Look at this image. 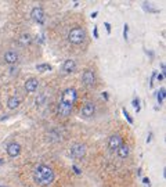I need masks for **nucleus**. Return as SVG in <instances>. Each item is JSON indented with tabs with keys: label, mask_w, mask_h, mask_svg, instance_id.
I'll list each match as a JSON object with an SVG mask.
<instances>
[{
	"label": "nucleus",
	"mask_w": 166,
	"mask_h": 187,
	"mask_svg": "<svg viewBox=\"0 0 166 187\" xmlns=\"http://www.w3.org/2000/svg\"><path fill=\"white\" fill-rule=\"evenodd\" d=\"M76 97H78V93L73 87H68L61 93V97H60L58 104H57V111H55L60 118H67L71 115Z\"/></svg>",
	"instance_id": "f257e3e1"
},
{
	"label": "nucleus",
	"mask_w": 166,
	"mask_h": 187,
	"mask_svg": "<svg viewBox=\"0 0 166 187\" xmlns=\"http://www.w3.org/2000/svg\"><path fill=\"white\" fill-rule=\"evenodd\" d=\"M32 176L35 182L39 186H50L55 179V173L53 171V168L47 164H37L33 166L32 169Z\"/></svg>",
	"instance_id": "f03ea898"
},
{
	"label": "nucleus",
	"mask_w": 166,
	"mask_h": 187,
	"mask_svg": "<svg viewBox=\"0 0 166 187\" xmlns=\"http://www.w3.org/2000/svg\"><path fill=\"white\" fill-rule=\"evenodd\" d=\"M85 39H86L85 29H82V28H79V26L72 28L68 33V40L72 43V44H80V43L85 42Z\"/></svg>",
	"instance_id": "7ed1b4c3"
},
{
	"label": "nucleus",
	"mask_w": 166,
	"mask_h": 187,
	"mask_svg": "<svg viewBox=\"0 0 166 187\" xmlns=\"http://www.w3.org/2000/svg\"><path fill=\"white\" fill-rule=\"evenodd\" d=\"M86 146L83 143H75V144L71 147V158H75V159H80L86 155Z\"/></svg>",
	"instance_id": "20e7f679"
},
{
	"label": "nucleus",
	"mask_w": 166,
	"mask_h": 187,
	"mask_svg": "<svg viewBox=\"0 0 166 187\" xmlns=\"http://www.w3.org/2000/svg\"><path fill=\"white\" fill-rule=\"evenodd\" d=\"M94 112H96V104L93 101H87L83 107H82L80 116L82 118H85V119H87V118H91V116L94 115Z\"/></svg>",
	"instance_id": "39448f33"
},
{
	"label": "nucleus",
	"mask_w": 166,
	"mask_h": 187,
	"mask_svg": "<svg viewBox=\"0 0 166 187\" xmlns=\"http://www.w3.org/2000/svg\"><path fill=\"white\" fill-rule=\"evenodd\" d=\"M31 18H32L36 24L43 25V24H44V11H43L42 7H33L32 11H31Z\"/></svg>",
	"instance_id": "423d86ee"
},
{
	"label": "nucleus",
	"mask_w": 166,
	"mask_h": 187,
	"mask_svg": "<svg viewBox=\"0 0 166 187\" xmlns=\"http://www.w3.org/2000/svg\"><path fill=\"white\" fill-rule=\"evenodd\" d=\"M82 82H83V85L87 86V87H91V86L96 85V75L94 72L91 71V69H86L85 72H83V75H82Z\"/></svg>",
	"instance_id": "0eeeda50"
},
{
	"label": "nucleus",
	"mask_w": 166,
	"mask_h": 187,
	"mask_svg": "<svg viewBox=\"0 0 166 187\" xmlns=\"http://www.w3.org/2000/svg\"><path fill=\"white\" fill-rule=\"evenodd\" d=\"M123 143V140H122V137L119 135H111L109 136V139H108V147H109V150L111 151H116L118 150V147Z\"/></svg>",
	"instance_id": "6e6552de"
},
{
	"label": "nucleus",
	"mask_w": 166,
	"mask_h": 187,
	"mask_svg": "<svg viewBox=\"0 0 166 187\" xmlns=\"http://www.w3.org/2000/svg\"><path fill=\"white\" fill-rule=\"evenodd\" d=\"M7 154H8V157L11 158H15L18 157V155L21 154V146L17 143V141H13V143H10V144L7 146Z\"/></svg>",
	"instance_id": "1a4fd4ad"
},
{
	"label": "nucleus",
	"mask_w": 166,
	"mask_h": 187,
	"mask_svg": "<svg viewBox=\"0 0 166 187\" xmlns=\"http://www.w3.org/2000/svg\"><path fill=\"white\" fill-rule=\"evenodd\" d=\"M3 60L6 64H15V62L18 61V53H17L15 50H7V51L4 53Z\"/></svg>",
	"instance_id": "9d476101"
},
{
	"label": "nucleus",
	"mask_w": 166,
	"mask_h": 187,
	"mask_svg": "<svg viewBox=\"0 0 166 187\" xmlns=\"http://www.w3.org/2000/svg\"><path fill=\"white\" fill-rule=\"evenodd\" d=\"M24 87H25L26 92H29V93H33L37 90V87H39V80L36 78H31L28 79L25 82V85H24Z\"/></svg>",
	"instance_id": "9b49d317"
},
{
	"label": "nucleus",
	"mask_w": 166,
	"mask_h": 187,
	"mask_svg": "<svg viewBox=\"0 0 166 187\" xmlns=\"http://www.w3.org/2000/svg\"><path fill=\"white\" fill-rule=\"evenodd\" d=\"M75 68H76V62L73 61V60H65L64 61V64H62V71L64 72H67V74H71V72H73L75 71Z\"/></svg>",
	"instance_id": "f8f14e48"
},
{
	"label": "nucleus",
	"mask_w": 166,
	"mask_h": 187,
	"mask_svg": "<svg viewBox=\"0 0 166 187\" xmlns=\"http://www.w3.org/2000/svg\"><path fill=\"white\" fill-rule=\"evenodd\" d=\"M129 146L126 144V143H122L119 147H118V150H116V153H118V157L119 158H122V159H125V158H127L129 157Z\"/></svg>",
	"instance_id": "ddd939ff"
},
{
	"label": "nucleus",
	"mask_w": 166,
	"mask_h": 187,
	"mask_svg": "<svg viewBox=\"0 0 166 187\" xmlns=\"http://www.w3.org/2000/svg\"><path fill=\"white\" fill-rule=\"evenodd\" d=\"M31 43H32V35H29V33H22V35L18 38V44L22 47L29 46Z\"/></svg>",
	"instance_id": "4468645a"
},
{
	"label": "nucleus",
	"mask_w": 166,
	"mask_h": 187,
	"mask_svg": "<svg viewBox=\"0 0 166 187\" xmlns=\"http://www.w3.org/2000/svg\"><path fill=\"white\" fill-rule=\"evenodd\" d=\"M18 105H20V99H18L17 96L8 97V100H7V107H8V108L15 110V108H18Z\"/></svg>",
	"instance_id": "2eb2a0df"
},
{
	"label": "nucleus",
	"mask_w": 166,
	"mask_h": 187,
	"mask_svg": "<svg viewBox=\"0 0 166 187\" xmlns=\"http://www.w3.org/2000/svg\"><path fill=\"white\" fill-rule=\"evenodd\" d=\"M165 94H166L165 87H161L159 92H158V94H156V100H158V103H159V104H162V103L165 101Z\"/></svg>",
	"instance_id": "dca6fc26"
},
{
	"label": "nucleus",
	"mask_w": 166,
	"mask_h": 187,
	"mask_svg": "<svg viewBox=\"0 0 166 187\" xmlns=\"http://www.w3.org/2000/svg\"><path fill=\"white\" fill-rule=\"evenodd\" d=\"M36 68H37V71H50V69H51V65H50V64H39V65L36 67Z\"/></svg>",
	"instance_id": "f3484780"
},
{
	"label": "nucleus",
	"mask_w": 166,
	"mask_h": 187,
	"mask_svg": "<svg viewBox=\"0 0 166 187\" xmlns=\"http://www.w3.org/2000/svg\"><path fill=\"white\" fill-rule=\"evenodd\" d=\"M44 99H46V96L44 94H42V96H39V97H37V99H36V105H37V107H40V105L42 104H44Z\"/></svg>",
	"instance_id": "a211bd4d"
},
{
	"label": "nucleus",
	"mask_w": 166,
	"mask_h": 187,
	"mask_svg": "<svg viewBox=\"0 0 166 187\" xmlns=\"http://www.w3.org/2000/svg\"><path fill=\"white\" fill-rule=\"evenodd\" d=\"M122 112H123V115H125V118L127 119V122H129V123H133V118H132L130 115H129V112L126 111V108H123L122 110Z\"/></svg>",
	"instance_id": "6ab92c4d"
},
{
	"label": "nucleus",
	"mask_w": 166,
	"mask_h": 187,
	"mask_svg": "<svg viewBox=\"0 0 166 187\" xmlns=\"http://www.w3.org/2000/svg\"><path fill=\"white\" fill-rule=\"evenodd\" d=\"M133 105H134V108H136V111L140 112V100H138V99H134L133 100Z\"/></svg>",
	"instance_id": "aec40b11"
},
{
	"label": "nucleus",
	"mask_w": 166,
	"mask_h": 187,
	"mask_svg": "<svg viewBox=\"0 0 166 187\" xmlns=\"http://www.w3.org/2000/svg\"><path fill=\"white\" fill-rule=\"evenodd\" d=\"M127 33H129V25L125 24V26H123V38H125V40H127Z\"/></svg>",
	"instance_id": "412c9836"
},
{
	"label": "nucleus",
	"mask_w": 166,
	"mask_h": 187,
	"mask_svg": "<svg viewBox=\"0 0 166 187\" xmlns=\"http://www.w3.org/2000/svg\"><path fill=\"white\" fill-rule=\"evenodd\" d=\"M156 80H159V82H162V80H165V75H162V74H156Z\"/></svg>",
	"instance_id": "4be33fe9"
},
{
	"label": "nucleus",
	"mask_w": 166,
	"mask_h": 187,
	"mask_svg": "<svg viewBox=\"0 0 166 187\" xmlns=\"http://www.w3.org/2000/svg\"><path fill=\"white\" fill-rule=\"evenodd\" d=\"M72 169H73V172H75V173L80 175V169H79V168L76 166V165H73V166H72Z\"/></svg>",
	"instance_id": "5701e85b"
},
{
	"label": "nucleus",
	"mask_w": 166,
	"mask_h": 187,
	"mask_svg": "<svg viewBox=\"0 0 166 187\" xmlns=\"http://www.w3.org/2000/svg\"><path fill=\"white\" fill-rule=\"evenodd\" d=\"M93 35H94V38H96V39H97V38H98V28H97V26H94V31H93Z\"/></svg>",
	"instance_id": "b1692460"
},
{
	"label": "nucleus",
	"mask_w": 166,
	"mask_h": 187,
	"mask_svg": "<svg viewBox=\"0 0 166 187\" xmlns=\"http://www.w3.org/2000/svg\"><path fill=\"white\" fill-rule=\"evenodd\" d=\"M104 25H105V28H107V32L108 33H111V25L108 22H104Z\"/></svg>",
	"instance_id": "393cba45"
},
{
	"label": "nucleus",
	"mask_w": 166,
	"mask_h": 187,
	"mask_svg": "<svg viewBox=\"0 0 166 187\" xmlns=\"http://www.w3.org/2000/svg\"><path fill=\"white\" fill-rule=\"evenodd\" d=\"M143 182L145 184H148V186H150V179H148V177H143Z\"/></svg>",
	"instance_id": "a878e982"
},
{
	"label": "nucleus",
	"mask_w": 166,
	"mask_h": 187,
	"mask_svg": "<svg viewBox=\"0 0 166 187\" xmlns=\"http://www.w3.org/2000/svg\"><path fill=\"white\" fill-rule=\"evenodd\" d=\"M36 40H39V43H43V36H39V38H36Z\"/></svg>",
	"instance_id": "bb28decb"
},
{
	"label": "nucleus",
	"mask_w": 166,
	"mask_h": 187,
	"mask_svg": "<svg viewBox=\"0 0 166 187\" xmlns=\"http://www.w3.org/2000/svg\"><path fill=\"white\" fill-rule=\"evenodd\" d=\"M151 135H152V133H150V136L147 137V143H150V141H151Z\"/></svg>",
	"instance_id": "cd10ccee"
},
{
	"label": "nucleus",
	"mask_w": 166,
	"mask_h": 187,
	"mask_svg": "<svg viewBox=\"0 0 166 187\" xmlns=\"http://www.w3.org/2000/svg\"><path fill=\"white\" fill-rule=\"evenodd\" d=\"M0 187H3V186H0Z\"/></svg>",
	"instance_id": "c85d7f7f"
}]
</instances>
